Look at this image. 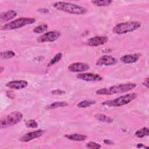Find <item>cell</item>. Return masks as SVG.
<instances>
[{"instance_id":"cell-1","label":"cell","mask_w":149,"mask_h":149,"mask_svg":"<svg viewBox=\"0 0 149 149\" xmlns=\"http://www.w3.org/2000/svg\"><path fill=\"white\" fill-rule=\"evenodd\" d=\"M136 87V84L134 83H129L126 84H120L115 85L108 88H100L96 91L98 95H112L118 93L127 92L134 89Z\"/></svg>"},{"instance_id":"cell-2","label":"cell","mask_w":149,"mask_h":149,"mask_svg":"<svg viewBox=\"0 0 149 149\" xmlns=\"http://www.w3.org/2000/svg\"><path fill=\"white\" fill-rule=\"evenodd\" d=\"M53 6L59 10L73 15H83L87 12L86 8L66 2H56Z\"/></svg>"},{"instance_id":"cell-3","label":"cell","mask_w":149,"mask_h":149,"mask_svg":"<svg viewBox=\"0 0 149 149\" xmlns=\"http://www.w3.org/2000/svg\"><path fill=\"white\" fill-rule=\"evenodd\" d=\"M141 27V23L137 21H128L122 22L115 25L113 32L117 34H124L132 32Z\"/></svg>"},{"instance_id":"cell-4","label":"cell","mask_w":149,"mask_h":149,"mask_svg":"<svg viewBox=\"0 0 149 149\" xmlns=\"http://www.w3.org/2000/svg\"><path fill=\"white\" fill-rule=\"evenodd\" d=\"M36 22V19L33 17H19L9 23H8L1 27V30H12L31 24Z\"/></svg>"},{"instance_id":"cell-5","label":"cell","mask_w":149,"mask_h":149,"mask_svg":"<svg viewBox=\"0 0 149 149\" xmlns=\"http://www.w3.org/2000/svg\"><path fill=\"white\" fill-rule=\"evenodd\" d=\"M137 94L134 93L127 94L112 100L104 101L102 105L108 107H119L130 103L137 97Z\"/></svg>"},{"instance_id":"cell-6","label":"cell","mask_w":149,"mask_h":149,"mask_svg":"<svg viewBox=\"0 0 149 149\" xmlns=\"http://www.w3.org/2000/svg\"><path fill=\"white\" fill-rule=\"evenodd\" d=\"M23 118V114L19 111H13L1 119V128H6L19 123Z\"/></svg>"},{"instance_id":"cell-7","label":"cell","mask_w":149,"mask_h":149,"mask_svg":"<svg viewBox=\"0 0 149 149\" xmlns=\"http://www.w3.org/2000/svg\"><path fill=\"white\" fill-rule=\"evenodd\" d=\"M61 36V33L58 31H51L39 36L37 41L39 42H51L56 41Z\"/></svg>"},{"instance_id":"cell-8","label":"cell","mask_w":149,"mask_h":149,"mask_svg":"<svg viewBox=\"0 0 149 149\" xmlns=\"http://www.w3.org/2000/svg\"><path fill=\"white\" fill-rule=\"evenodd\" d=\"M45 131L44 130L38 129L37 130H35L33 132H30L27 133H25L23 136H22L20 139L19 141L24 143H26L28 141H30L32 140L37 139L41 136H42L44 133Z\"/></svg>"},{"instance_id":"cell-9","label":"cell","mask_w":149,"mask_h":149,"mask_svg":"<svg viewBox=\"0 0 149 149\" xmlns=\"http://www.w3.org/2000/svg\"><path fill=\"white\" fill-rule=\"evenodd\" d=\"M76 77L86 81H97L102 80V77L100 74L93 73H79L76 75Z\"/></svg>"},{"instance_id":"cell-10","label":"cell","mask_w":149,"mask_h":149,"mask_svg":"<svg viewBox=\"0 0 149 149\" xmlns=\"http://www.w3.org/2000/svg\"><path fill=\"white\" fill-rule=\"evenodd\" d=\"M108 41V38L106 36H95L88 39L86 44L91 47H98L104 45Z\"/></svg>"},{"instance_id":"cell-11","label":"cell","mask_w":149,"mask_h":149,"mask_svg":"<svg viewBox=\"0 0 149 149\" xmlns=\"http://www.w3.org/2000/svg\"><path fill=\"white\" fill-rule=\"evenodd\" d=\"M117 62V60L111 55H103L100 57L96 62L97 66H111L115 64Z\"/></svg>"},{"instance_id":"cell-12","label":"cell","mask_w":149,"mask_h":149,"mask_svg":"<svg viewBox=\"0 0 149 149\" xmlns=\"http://www.w3.org/2000/svg\"><path fill=\"white\" fill-rule=\"evenodd\" d=\"M90 68V67L88 64L83 62L73 63L68 67V69L71 72H82L88 70Z\"/></svg>"},{"instance_id":"cell-13","label":"cell","mask_w":149,"mask_h":149,"mask_svg":"<svg viewBox=\"0 0 149 149\" xmlns=\"http://www.w3.org/2000/svg\"><path fill=\"white\" fill-rule=\"evenodd\" d=\"M28 85V83L25 80H13L8 82L6 84V86L12 89L19 90L26 87Z\"/></svg>"},{"instance_id":"cell-14","label":"cell","mask_w":149,"mask_h":149,"mask_svg":"<svg viewBox=\"0 0 149 149\" xmlns=\"http://www.w3.org/2000/svg\"><path fill=\"white\" fill-rule=\"evenodd\" d=\"M17 16V12L14 10H10L2 12L0 15V20L1 22H8L14 19Z\"/></svg>"},{"instance_id":"cell-15","label":"cell","mask_w":149,"mask_h":149,"mask_svg":"<svg viewBox=\"0 0 149 149\" xmlns=\"http://www.w3.org/2000/svg\"><path fill=\"white\" fill-rule=\"evenodd\" d=\"M140 58L139 54H128L122 56L120 58V61L125 63H133L137 62Z\"/></svg>"},{"instance_id":"cell-16","label":"cell","mask_w":149,"mask_h":149,"mask_svg":"<svg viewBox=\"0 0 149 149\" xmlns=\"http://www.w3.org/2000/svg\"><path fill=\"white\" fill-rule=\"evenodd\" d=\"M65 137L69 140H70L72 141H84L87 139V136L86 135L83 134H78V133L65 134Z\"/></svg>"},{"instance_id":"cell-17","label":"cell","mask_w":149,"mask_h":149,"mask_svg":"<svg viewBox=\"0 0 149 149\" xmlns=\"http://www.w3.org/2000/svg\"><path fill=\"white\" fill-rule=\"evenodd\" d=\"M68 105V104L66 102L56 101V102H54L50 104L47 105V106H45V108L47 110H51V109H54L61 108V107H67Z\"/></svg>"},{"instance_id":"cell-18","label":"cell","mask_w":149,"mask_h":149,"mask_svg":"<svg viewBox=\"0 0 149 149\" xmlns=\"http://www.w3.org/2000/svg\"><path fill=\"white\" fill-rule=\"evenodd\" d=\"M94 118L100 122H103L108 123H112L113 120L112 118L103 113H97L94 115Z\"/></svg>"},{"instance_id":"cell-19","label":"cell","mask_w":149,"mask_h":149,"mask_svg":"<svg viewBox=\"0 0 149 149\" xmlns=\"http://www.w3.org/2000/svg\"><path fill=\"white\" fill-rule=\"evenodd\" d=\"M95 101L93 100H85L80 101L77 104V107L80 108H84L91 106L95 104Z\"/></svg>"},{"instance_id":"cell-20","label":"cell","mask_w":149,"mask_h":149,"mask_svg":"<svg viewBox=\"0 0 149 149\" xmlns=\"http://www.w3.org/2000/svg\"><path fill=\"white\" fill-rule=\"evenodd\" d=\"M134 135L138 138H143L144 136H147L149 135V129L148 127H143L136 132Z\"/></svg>"},{"instance_id":"cell-21","label":"cell","mask_w":149,"mask_h":149,"mask_svg":"<svg viewBox=\"0 0 149 149\" xmlns=\"http://www.w3.org/2000/svg\"><path fill=\"white\" fill-rule=\"evenodd\" d=\"M112 1L111 0H95L91 1V2L98 6H108L111 3H112Z\"/></svg>"},{"instance_id":"cell-22","label":"cell","mask_w":149,"mask_h":149,"mask_svg":"<svg viewBox=\"0 0 149 149\" xmlns=\"http://www.w3.org/2000/svg\"><path fill=\"white\" fill-rule=\"evenodd\" d=\"M48 27V26L47 24H42L36 27L33 29V32L35 33H42L45 31Z\"/></svg>"},{"instance_id":"cell-23","label":"cell","mask_w":149,"mask_h":149,"mask_svg":"<svg viewBox=\"0 0 149 149\" xmlns=\"http://www.w3.org/2000/svg\"><path fill=\"white\" fill-rule=\"evenodd\" d=\"M15 55V53L12 50L5 51L1 52V56L3 59H10Z\"/></svg>"},{"instance_id":"cell-24","label":"cell","mask_w":149,"mask_h":149,"mask_svg":"<svg viewBox=\"0 0 149 149\" xmlns=\"http://www.w3.org/2000/svg\"><path fill=\"white\" fill-rule=\"evenodd\" d=\"M62 54L59 52V53H58L56 55H55L54 56V57L49 61V62L48 63V66H52V65H54V64L58 63L62 58Z\"/></svg>"},{"instance_id":"cell-25","label":"cell","mask_w":149,"mask_h":149,"mask_svg":"<svg viewBox=\"0 0 149 149\" xmlns=\"http://www.w3.org/2000/svg\"><path fill=\"white\" fill-rule=\"evenodd\" d=\"M25 125L27 127L35 129L38 127V123L34 119H30L26 122Z\"/></svg>"},{"instance_id":"cell-26","label":"cell","mask_w":149,"mask_h":149,"mask_svg":"<svg viewBox=\"0 0 149 149\" xmlns=\"http://www.w3.org/2000/svg\"><path fill=\"white\" fill-rule=\"evenodd\" d=\"M86 147L91 149H99L101 148V146L94 141H89L86 144Z\"/></svg>"},{"instance_id":"cell-27","label":"cell","mask_w":149,"mask_h":149,"mask_svg":"<svg viewBox=\"0 0 149 149\" xmlns=\"http://www.w3.org/2000/svg\"><path fill=\"white\" fill-rule=\"evenodd\" d=\"M51 93L54 95H62L66 93L65 91L59 90V89H56V90H54L51 91Z\"/></svg>"},{"instance_id":"cell-28","label":"cell","mask_w":149,"mask_h":149,"mask_svg":"<svg viewBox=\"0 0 149 149\" xmlns=\"http://www.w3.org/2000/svg\"><path fill=\"white\" fill-rule=\"evenodd\" d=\"M38 12L42 13H47L49 12V10L46 8H41V9H38Z\"/></svg>"},{"instance_id":"cell-29","label":"cell","mask_w":149,"mask_h":149,"mask_svg":"<svg viewBox=\"0 0 149 149\" xmlns=\"http://www.w3.org/2000/svg\"><path fill=\"white\" fill-rule=\"evenodd\" d=\"M143 85L146 88H148V77H147L144 79V81L143 83Z\"/></svg>"},{"instance_id":"cell-30","label":"cell","mask_w":149,"mask_h":149,"mask_svg":"<svg viewBox=\"0 0 149 149\" xmlns=\"http://www.w3.org/2000/svg\"><path fill=\"white\" fill-rule=\"evenodd\" d=\"M104 143L107 144H108V145H111V144H113V141H112L111 140H109V139H105L104 140Z\"/></svg>"},{"instance_id":"cell-31","label":"cell","mask_w":149,"mask_h":149,"mask_svg":"<svg viewBox=\"0 0 149 149\" xmlns=\"http://www.w3.org/2000/svg\"><path fill=\"white\" fill-rule=\"evenodd\" d=\"M146 147V148H148V147H146L145 146H144L143 144H137V148H141V147Z\"/></svg>"},{"instance_id":"cell-32","label":"cell","mask_w":149,"mask_h":149,"mask_svg":"<svg viewBox=\"0 0 149 149\" xmlns=\"http://www.w3.org/2000/svg\"><path fill=\"white\" fill-rule=\"evenodd\" d=\"M3 69H4V68H3L2 66H1V67H0V73H2Z\"/></svg>"}]
</instances>
